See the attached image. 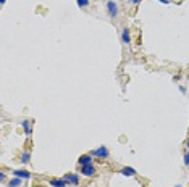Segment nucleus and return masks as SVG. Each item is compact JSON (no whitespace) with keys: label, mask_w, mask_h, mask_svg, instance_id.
Segmentation results:
<instances>
[{"label":"nucleus","mask_w":189,"mask_h":187,"mask_svg":"<svg viewBox=\"0 0 189 187\" xmlns=\"http://www.w3.org/2000/svg\"><path fill=\"white\" fill-rule=\"evenodd\" d=\"M107 10H108V15H110L112 18H116V15H118V5H116V2H113V0L107 2Z\"/></svg>","instance_id":"1"},{"label":"nucleus","mask_w":189,"mask_h":187,"mask_svg":"<svg viewBox=\"0 0 189 187\" xmlns=\"http://www.w3.org/2000/svg\"><path fill=\"white\" fill-rule=\"evenodd\" d=\"M81 173L84 176H94L96 174V168H94L92 163L91 165H84V166H81Z\"/></svg>","instance_id":"2"},{"label":"nucleus","mask_w":189,"mask_h":187,"mask_svg":"<svg viewBox=\"0 0 189 187\" xmlns=\"http://www.w3.org/2000/svg\"><path fill=\"white\" fill-rule=\"evenodd\" d=\"M92 155H96V157H99V158H107L108 157V150H107V147H99V148H96V150L92 152Z\"/></svg>","instance_id":"3"},{"label":"nucleus","mask_w":189,"mask_h":187,"mask_svg":"<svg viewBox=\"0 0 189 187\" xmlns=\"http://www.w3.org/2000/svg\"><path fill=\"white\" fill-rule=\"evenodd\" d=\"M50 185H54V187H65V185H68V181L65 179H52L50 181Z\"/></svg>","instance_id":"4"},{"label":"nucleus","mask_w":189,"mask_h":187,"mask_svg":"<svg viewBox=\"0 0 189 187\" xmlns=\"http://www.w3.org/2000/svg\"><path fill=\"white\" fill-rule=\"evenodd\" d=\"M65 179H67L70 184H73V185H78L79 184V177L76 174H65Z\"/></svg>","instance_id":"5"},{"label":"nucleus","mask_w":189,"mask_h":187,"mask_svg":"<svg viewBox=\"0 0 189 187\" xmlns=\"http://www.w3.org/2000/svg\"><path fill=\"white\" fill-rule=\"evenodd\" d=\"M92 163V157L91 155H83L81 158H79V165L84 166V165H91Z\"/></svg>","instance_id":"6"},{"label":"nucleus","mask_w":189,"mask_h":187,"mask_svg":"<svg viewBox=\"0 0 189 187\" xmlns=\"http://www.w3.org/2000/svg\"><path fill=\"white\" fill-rule=\"evenodd\" d=\"M13 174H15L16 177H24V179H29L31 174L28 171H23V170H16V171H13Z\"/></svg>","instance_id":"7"},{"label":"nucleus","mask_w":189,"mask_h":187,"mask_svg":"<svg viewBox=\"0 0 189 187\" xmlns=\"http://www.w3.org/2000/svg\"><path fill=\"white\" fill-rule=\"evenodd\" d=\"M121 40H123V44H129V31H128V27H125L121 32Z\"/></svg>","instance_id":"8"},{"label":"nucleus","mask_w":189,"mask_h":187,"mask_svg":"<svg viewBox=\"0 0 189 187\" xmlns=\"http://www.w3.org/2000/svg\"><path fill=\"white\" fill-rule=\"evenodd\" d=\"M121 174H125V176H134V174H136V171L133 170V168L126 166V168H123V170H121Z\"/></svg>","instance_id":"9"},{"label":"nucleus","mask_w":189,"mask_h":187,"mask_svg":"<svg viewBox=\"0 0 189 187\" xmlns=\"http://www.w3.org/2000/svg\"><path fill=\"white\" fill-rule=\"evenodd\" d=\"M20 184H21V179H20V177H15V179L10 181L8 187H20Z\"/></svg>","instance_id":"10"},{"label":"nucleus","mask_w":189,"mask_h":187,"mask_svg":"<svg viewBox=\"0 0 189 187\" xmlns=\"http://www.w3.org/2000/svg\"><path fill=\"white\" fill-rule=\"evenodd\" d=\"M23 128H24V132H26L28 135L31 134V126H29V121H28V119L23 121Z\"/></svg>","instance_id":"11"},{"label":"nucleus","mask_w":189,"mask_h":187,"mask_svg":"<svg viewBox=\"0 0 189 187\" xmlns=\"http://www.w3.org/2000/svg\"><path fill=\"white\" fill-rule=\"evenodd\" d=\"M21 161H23V163H28V161H29V153H23V155H21Z\"/></svg>","instance_id":"12"},{"label":"nucleus","mask_w":189,"mask_h":187,"mask_svg":"<svg viewBox=\"0 0 189 187\" xmlns=\"http://www.w3.org/2000/svg\"><path fill=\"white\" fill-rule=\"evenodd\" d=\"M87 3H89V0H78V5L81 7V8H84V7L87 5Z\"/></svg>","instance_id":"13"},{"label":"nucleus","mask_w":189,"mask_h":187,"mask_svg":"<svg viewBox=\"0 0 189 187\" xmlns=\"http://www.w3.org/2000/svg\"><path fill=\"white\" fill-rule=\"evenodd\" d=\"M184 163H186V166H189V152L186 153V157H184Z\"/></svg>","instance_id":"14"},{"label":"nucleus","mask_w":189,"mask_h":187,"mask_svg":"<svg viewBox=\"0 0 189 187\" xmlns=\"http://www.w3.org/2000/svg\"><path fill=\"white\" fill-rule=\"evenodd\" d=\"M158 2H162V3H165V5H168V3H170V0H158Z\"/></svg>","instance_id":"15"},{"label":"nucleus","mask_w":189,"mask_h":187,"mask_svg":"<svg viewBox=\"0 0 189 187\" xmlns=\"http://www.w3.org/2000/svg\"><path fill=\"white\" fill-rule=\"evenodd\" d=\"M133 2H134V3H139V2H141V0H133Z\"/></svg>","instance_id":"16"},{"label":"nucleus","mask_w":189,"mask_h":187,"mask_svg":"<svg viewBox=\"0 0 189 187\" xmlns=\"http://www.w3.org/2000/svg\"><path fill=\"white\" fill-rule=\"evenodd\" d=\"M0 3H2V5H3V3H5V0H0Z\"/></svg>","instance_id":"17"},{"label":"nucleus","mask_w":189,"mask_h":187,"mask_svg":"<svg viewBox=\"0 0 189 187\" xmlns=\"http://www.w3.org/2000/svg\"><path fill=\"white\" fill-rule=\"evenodd\" d=\"M187 147H189V140H187Z\"/></svg>","instance_id":"18"}]
</instances>
